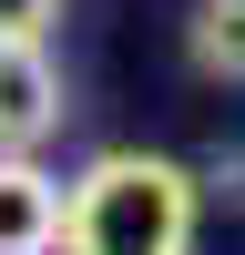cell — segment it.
I'll return each mask as SVG.
<instances>
[{"mask_svg": "<svg viewBox=\"0 0 245 255\" xmlns=\"http://www.w3.org/2000/svg\"><path fill=\"white\" fill-rule=\"evenodd\" d=\"M61 204H72L61 174H41L31 153H0V255H51L61 245Z\"/></svg>", "mask_w": 245, "mask_h": 255, "instance_id": "cell-3", "label": "cell"}, {"mask_svg": "<svg viewBox=\"0 0 245 255\" xmlns=\"http://www.w3.org/2000/svg\"><path fill=\"white\" fill-rule=\"evenodd\" d=\"M61 0H0V41H51Z\"/></svg>", "mask_w": 245, "mask_h": 255, "instance_id": "cell-5", "label": "cell"}, {"mask_svg": "<svg viewBox=\"0 0 245 255\" xmlns=\"http://www.w3.org/2000/svg\"><path fill=\"white\" fill-rule=\"evenodd\" d=\"M184 61L204 82H245V0H194L184 20Z\"/></svg>", "mask_w": 245, "mask_h": 255, "instance_id": "cell-4", "label": "cell"}, {"mask_svg": "<svg viewBox=\"0 0 245 255\" xmlns=\"http://www.w3.org/2000/svg\"><path fill=\"white\" fill-rule=\"evenodd\" d=\"M61 133V72L41 41H0V153H41Z\"/></svg>", "mask_w": 245, "mask_h": 255, "instance_id": "cell-2", "label": "cell"}, {"mask_svg": "<svg viewBox=\"0 0 245 255\" xmlns=\"http://www.w3.org/2000/svg\"><path fill=\"white\" fill-rule=\"evenodd\" d=\"M204 184L163 153H92L61 204V255H194Z\"/></svg>", "mask_w": 245, "mask_h": 255, "instance_id": "cell-1", "label": "cell"}]
</instances>
